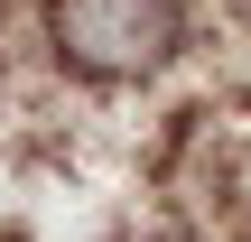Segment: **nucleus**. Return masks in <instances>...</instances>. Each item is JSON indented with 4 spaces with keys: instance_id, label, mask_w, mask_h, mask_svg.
I'll return each instance as SVG.
<instances>
[{
    "instance_id": "nucleus-1",
    "label": "nucleus",
    "mask_w": 251,
    "mask_h": 242,
    "mask_svg": "<svg viewBox=\"0 0 251 242\" xmlns=\"http://www.w3.org/2000/svg\"><path fill=\"white\" fill-rule=\"evenodd\" d=\"M65 65L84 75H158L177 47H186V0H56L47 9Z\"/></svg>"
}]
</instances>
